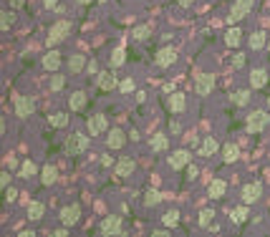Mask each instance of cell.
Instances as JSON below:
<instances>
[{
    "mask_svg": "<svg viewBox=\"0 0 270 237\" xmlns=\"http://www.w3.org/2000/svg\"><path fill=\"white\" fill-rule=\"evenodd\" d=\"M270 124V114L258 109V111H250V116L245 118V129L248 134H260V131H265V126Z\"/></svg>",
    "mask_w": 270,
    "mask_h": 237,
    "instance_id": "1",
    "label": "cell"
},
{
    "mask_svg": "<svg viewBox=\"0 0 270 237\" xmlns=\"http://www.w3.org/2000/svg\"><path fill=\"white\" fill-rule=\"evenodd\" d=\"M68 33H71V23H68V20H56V23L51 25V31H48L46 46L56 48L58 43H63V40L68 38Z\"/></svg>",
    "mask_w": 270,
    "mask_h": 237,
    "instance_id": "2",
    "label": "cell"
},
{
    "mask_svg": "<svg viewBox=\"0 0 270 237\" xmlns=\"http://www.w3.org/2000/svg\"><path fill=\"white\" fill-rule=\"evenodd\" d=\"M86 149H88V137L81 134V131L71 134V137L66 139V144H63V152H66L68 157H79V154H83Z\"/></svg>",
    "mask_w": 270,
    "mask_h": 237,
    "instance_id": "3",
    "label": "cell"
},
{
    "mask_svg": "<svg viewBox=\"0 0 270 237\" xmlns=\"http://www.w3.org/2000/svg\"><path fill=\"white\" fill-rule=\"evenodd\" d=\"M252 5H255V0H235V3L230 5V16H228V25H235V23H240L248 13L252 10Z\"/></svg>",
    "mask_w": 270,
    "mask_h": 237,
    "instance_id": "4",
    "label": "cell"
},
{
    "mask_svg": "<svg viewBox=\"0 0 270 237\" xmlns=\"http://www.w3.org/2000/svg\"><path fill=\"white\" fill-rule=\"evenodd\" d=\"M88 134L91 137H101V134H106L109 131V118L104 116V114H94L91 118H88Z\"/></svg>",
    "mask_w": 270,
    "mask_h": 237,
    "instance_id": "5",
    "label": "cell"
},
{
    "mask_svg": "<svg viewBox=\"0 0 270 237\" xmlns=\"http://www.w3.org/2000/svg\"><path fill=\"white\" fill-rule=\"evenodd\" d=\"M99 232H101V235H124V230H122V217H119V215L104 217Z\"/></svg>",
    "mask_w": 270,
    "mask_h": 237,
    "instance_id": "6",
    "label": "cell"
},
{
    "mask_svg": "<svg viewBox=\"0 0 270 237\" xmlns=\"http://www.w3.org/2000/svg\"><path fill=\"white\" fill-rule=\"evenodd\" d=\"M154 63H157L159 68H169V66H174V63H177V51L169 48V46L159 48V51L154 53Z\"/></svg>",
    "mask_w": 270,
    "mask_h": 237,
    "instance_id": "7",
    "label": "cell"
},
{
    "mask_svg": "<svg viewBox=\"0 0 270 237\" xmlns=\"http://www.w3.org/2000/svg\"><path fill=\"white\" fill-rule=\"evenodd\" d=\"M240 197H243L245 204H255L260 197H263V184L260 182H250L243 187V192H240Z\"/></svg>",
    "mask_w": 270,
    "mask_h": 237,
    "instance_id": "8",
    "label": "cell"
},
{
    "mask_svg": "<svg viewBox=\"0 0 270 237\" xmlns=\"http://www.w3.org/2000/svg\"><path fill=\"white\" fill-rule=\"evenodd\" d=\"M126 144V131L122 126H114L106 131V146L109 149H122V146Z\"/></svg>",
    "mask_w": 270,
    "mask_h": 237,
    "instance_id": "9",
    "label": "cell"
},
{
    "mask_svg": "<svg viewBox=\"0 0 270 237\" xmlns=\"http://www.w3.org/2000/svg\"><path fill=\"white\" fill-rule=\"evenodd\" d=\"M96 88L99 91H114V88H119V81L111 71H99L96 73Z\"/></svg>",
    "mask_w": 270,
    "mask_h": 237,
    "instance_id": "10",
    "label": "cell"
},
{
    "mask_svg": "<svg viewBox=\"0 0 270 237\" xmlns=\"http://www.w3.org/2000/svg\"><path fill=\"white\" fill-rule=\"evenodd\" d=\"M167 164L172 167V169H187L189 167V152L187 149H174L172 154H169V159H167Z\"/></svg>",
    "mask_w": 270,
    "mask_h": 237,
    "instance_id": "11",
    "label": "cell"
},
{
    "mask_svg": "<svg viewBox=\"0 0 270 237\" xmlns=\"http://www.w3.org/2000/svg\"><path fill=\"white\" fill-rule=\"evenodd\" d=\"M212 88H215V76L212 73H200V76L194 79V91H197L200 96H207Z\"/></svg>",
    "mask_w": 270,
    "mask_h": 237,
    "instance_id": "12",
    "label": "cell"
},
{
    "mask_svg": "<svg viewBox=\"0 0 270 237\" xmlns=\"http://www.w3.org/2000/svg\"><path fill=\"white\" fill-rule=\"evenodd\" d=\"M33 111H36V101L31 96H18L16 99V114H18V118H28Z\"/></svg>",
    "mask_w": 270,
    "mask_h": 237,
    "instance_id": "13",
    "label": "cell"
},
{
    "mask_svg": "<svg viewBox=\"0 0 270 237\" xmlns=\"http://www.w3.org/2000/svg\"><path fill=\"white\" fill-rule=\"evenodd\" d=\"M185 109H187V96L179 94V91L169 94V99H167V111H169V114H182Z\"/></svg>",
    "mask_w": 270,
    "mask_h": 237,
    "instance_id": "14",
    "label": "cell"
},
{
    "mask_svg": "<svg viewBox=\"0 0 270 237\" xmlns=\"http://www.w3.org/2000/svg\"><path fill=\"white\" fill-rule=\"evenodd\" d=\"M79 219H81V207L79 204H68V207H63V210H61V222H63L66 227H73Z\"/></svg>",
    "mask_w": 270,
    "mask_h": 237,
    "instance_id": "15",
    "label": "cell"
},
{
    "mask_svg": "<svg viewBox=\"0 0 270 237\" xmlns=\"http://www.w3.org/2000/svg\"><path fill=\"white\" fill-rule=\"evenodd\" d=\"M41 66L46 68V71H51V73H56V71H58V66H61V53H58L56 48H51L46 56L41 58Z\"/></svg>",
    "mask_w": 270,
    "mask_h": 237,
    "instance_id": "16",
    "label": "cell"
},
{
    "mask_svg": "<svg viewBox=\"0 0 270 237\" xmlns=\"http://www.w3.org/2000/svg\"><path fill=\"white\" fill-rule=\"evenodd\" d=\"M268 86V71L263 66L250 71V88H265Z\"/></svg>",
    "mask_w": 270,
    "mask_h": 237,
    "instance_id": "17",
    "label": "cell"
},
{
    "mask_svg": "<svg viewBox=\"0 0 270 237\" xmlns=\"http://www.w3.org/2000/svg\"><path fill=\"white\" fill-rule=\"evenodd\" d=\"M86 103H88L86 91H73V94L68 96V109H71V111H76V114L86 109Z\"/></svg>",
    "mask_w": 270,
    "mask_h": 237,
    "instance_id": "18",
    "label": "cell"
},
{
    "mask_svg": "<svg viewBox=\"0 0 270 237\" xmlns=\"http://www.w3.org/2000/svg\"><path fill=\"white\" fill-rule=\"evenodd\" d=\"M240 40H243V31H240L237 25H230V28H228V33H225V46L237 48V46H240Z\"/></svg>",
    "mask_w": 270,
    "mask_h": 237,
    "instance_id": "19",
    "label": "cell"
},
{
    "mask_svg": "<svg viewBox=\"0 0 270 237\" xmlns=\"http://www.w3.org/2000/svg\"><path fill=\"white\" fill-rule=\"evenodd\" d=\"M134 167H137V164H134V159H129V157H122V159L114 164V169H116L119 177H129V174L134 172Z\"/></svg>",
    "mask_w": 270,
    "mask_h": 237,
    "instance_id": "20",
    "label": "cell"
},
{
    "mask_svg": "<svg viewBox=\"0 0 270 237\" xmlns=\"http://www.w3.org/2000/svg\"><path fill=\"white\" fill-rule=\"evenodd\" d=\"M237 159H240V146L237 144H225L222 146V161L225 164H232Z\"/></svg>",
    "mask_w": 270,
    "mask_h": 237,
    "instance_id": "21",
    "label": "cell"
},
{
    "mask_svg": "<svg viewBox=\"0 0 270 237\" xmlns=\"http://www.w3.org/2000/svg\"><path fill=\"white\" fill-rule=\"evenodd\" d=\"M230 103L232 106H248L250 103V88H240V91H235V94H230Z\"/></svg>",
    "mask_w": 270,
    "mask_h": 237,
    "instance_id": "22",
    "label": "cell"
},
{
    "mask_svg": "<svg viewBox=\"0 0 270 237\" xmlns=\"http://www.w3.org/2000/svg\"><path fill=\"white\" fill-rule=\"evenodd\" d=\"M217 152H220V144H217L212 137H207V139L200 141V154H202V157H212V154H217Z\"/></svg>",
    "mask_w": 270,
    "mask_h": 237,
    "instance_id": "23",
    "label": "cell"
},
{
    "mask_svg": "<svg viewBox=\"0 0 270 237\" xmlns=\"http://www.w3.org/2000/svg\"><path fill=\"white\" fill-rule=\"evenodd\" d=\"M86 58L81 56V53H73V56H68V73H81L83 68H86Z\"/></svg>",
    "mask_w": 270,
    "mask_h": 237,
    "instance_id": "24",
    "label": "cell"
},
{
    "mask_svg": "<svg viewBox=\"0 0 270 237\" xmlns=\"http://www.w3.org/2000/svg\"><path fill=\"white\" fill-rule=\"evenodd\" d=\"M56 179H58V169H56L53 164H46V167L41 169V182H43V187H51Z\"/></svg>",
    "mask_w": 270,
    "mask_h": 237,
    "instance_id": "25",
    "label": "cell"
},
{
    "mask_svg": "<svg viewBox=\"0 0 270 237\" xmlns=\"http://www.w3.org/2000/svg\"><path fill=\"white\" fill-rule=\"evenodd\" d=\"M149 146H152V152H164L169 146V137L159 131V134H154L152 139H149Z\"/></svg>",
    "mask_w": 270,
    "mask_h": 237,
    "instance_id": "26",
    "label": "cell"
},
{
    "mask_svg": "<svg viewBox=\"0 0 270 237\" xmlns=\"http://www.w3.org/2000/svg\"><path fill=\"white\" fill-rule=\"evenodd\" d=\"M225 192H228V184H225L222 179H215L212 184L207 187V195H209V199H220V197H225Z\"/></svg>",
    "mask_w": 270,
    "mask_h": 237,
    "instance_id": "27",
    "label": "cell"
},
{
    "mask_svg": "<svg viewBox=\"0 0 270 237\" xmlns=\"http://www.w3.org/2000/svg\"><path fill=\"white\" fill-rule=\"evenodd\" d=\"M265 46H268V38H265V33H263V31L250 33V51H263Z\"/></svg>",
    "mask_w": 270,
    "mask_h": 237,
    "instance_id": "28",
    "label": "cell"
},
{
    "mask_svg": "<svg viewBox=\"0 0 270 237\" xmlns=\"http://www.w3.org/2000/svg\"><path fill=\"white\" fill-rule=\"evenodd\" d=\"M43 215H46L43 202H31V204H28V219H31V222H38Z\"/></svg>",
    "mask_w": 270,
    "mask_h": 237,
    "instance_id": "29",
    "label": "cell"
},
{
    "mask_svg": "<svg viewBox=\"0 0 270 237\" xmlns=\"http://www.w3.org/2000/svg\"><path fill=\"white\" fill-rule=\"evenodd\" d=\"M248 215H250V207L243 202V207H235V210L230 212V219L235 222V225H243V222L248 219Z\"/></svg>",
    "mask_w": 270,
    "mask_h": 237,
    "instance_id": "30",
    "label": "cell"
},
{
    "mask_svg": "<svg viewBox=\"0 0 270 237\" xmlns=\"http://www.w3.org/2000/svg\"><path fill=\"white\" fill-rule=\"evenodd\" d=\"M177 222H179V210L177 207H172V210H167L162 215V225L164 227H177Z\"/></svg>",
    "mask_w": 270,
    "mask_h": 237,
    "instance_id": "31",
    "label": "cell"
},
{
    "mask_svg": "<svg viewBox=\"0 0 270 237\" xmlns=\"http://www.w3.org/2000/svg\"><path fill=\"white\" fill-rule=\"evenodd\" d=\"M48 124H51L53 129H63V126H68V114H63V111L51 114V116H48Z\"/></svg>",
    "mask_w": 270,
    "mask_h": 237,
    "instance_id": "32",
    "label": "cell"
},
{
    "mask_svg": "<svg viewBox=\"0 0 270 237\" xmlns=\"http://www.w3.org/2000/svg\"><path fill=\"white\" fill-rule=\"evenodd\" d=\"M124 61H126V51H124L122 46H116V48L111 51V66L119 68V66H124Z\"/></svg>",
    "mask_w": 270,
    "mask_h": 237,
    "instance_id": "33",
    "label": "cell"
},
{
    "mask_svg": "<svg viewBox=\"0 0 270 237\" xmlns=\"http://www.w3.org/2000/svg\"><path fill=\"white\" fill-rule=\"evenodd\" d=\"M36 172H38V167L33 164V161H31V159H25V161H23V164H21V169H18V174L23 177V179H28V177H33Z\"/></svg>",
    "mask_w": 270,
    "mask_h": 237,
    "instance_id": "34",
    "label": "cell"
},
{
    "mask_svg": "<svg viewBox=\"0 0 270 237\" xmlns=\"http://www.w3.org/2000/svg\"><path fill=\"white\" fill-rule=\"evenodd\" d=\"M162 202V195H159V192L157 189H146V195H144V204L146 207H157Z\"/></svg>",
    "mask_w": 270,
    "mask_h": 237,
    "instance_id": "35",
    "label": "cell"
},
{
    "mask_svg": "<svg viewBox=\"0 0 270 237\" xmlns=\"http://www.w3.org/2000/svg\"><path fill=\"white\" fill-rule=\"evenodd\" d=\"M51 91L53 94H58V91H63V86H66V76H63V73H56V76L51 79Z\"/></svg>",
    "mask_w": 270,
    "mask_h": 237,
    "instance_id": "36",
    "label": "cell"
},
{
    "mask_svg": "<svg viewBox=\"0 0 270 237\" xmlns=\"http://www.w3.org/2000/svg\"><path fill=\"white\" fill-rule=\"evenodd\" d=\"M149 33H152V28H149V25H137V28L131 31V38H134V40H146Z\"/></svg>",
    "mask_w": 270,
    "mask_h": 237,
    "instance_id": "37",
    "label": "cell"
},
{
    "mask_svg": "<svg viewBox=\"0 0 270 237\" xmlns=\"http://www.w3.org/2000/svg\"><path fill=\"white\" fill-rule=\"evenodd\" d=\"M13 23H16V16H13V13H8V10L0 13V31H8V28H13Z\"/></svg>",
    "mask_w": 270,
    "mask_h": 237,
    "instance_id": "38",
    "label": "cell"
},
{
    "mask_svg": "<svg viewBox=\"0 0 270 237\" xmlns=\"http://www.w3.org/2000/svg\"><path fill=\"white\" fill-rule=\"evenodd\" d=\"M212 217H215V212L209 210V207H207V210H202V212H200V227H202V230H209V222H212Z\"/></svg>",
    "mask_w": 270,
    "mask_h": 237,
    "instance_id": "39",
    "label": "cell"
},
{
    "mask_svg": "<svg viewBox=\"0 0 270 237\" xmlns=\"http://www.w3.org/2000/svg\"><path fill=\"white\" fill-rule=\"evenodd\" d=\"M134 88H137L134 79H124V81H119V91H122V94H131Z\"/></svg>",
    "mask_w": 270,
    "mask_h": 237,
    "instance_id": "40",
    "label": "cell"
},
{
    "mask_svg": "<svg viewBox=\"0 0 270 237\" xmlns=\"http://www.w3.org/2000/svg\"><path fill=\"white\" fill-rule=\"evenodd\" d=\"M230 66H232V68H243V66H245V53H235L232 61H230Z\"/></svg>",
    "mask_w": 270,
    "mask_h": 237,
    "instance_id": "41",
    "label": "cell"
},
{
    "mask_svg": "<svg viewBox=\"0 0 270 237\" xmlns=\"http://www.w3.org/2000/svg\"><path fill=\"white\" fill-rule=\"evenodd\" d=\"M18 199V189L16 187H8L5 189V202H16Z\"/></svg>",
    "mask_w": 270,
    "mask_h": 237,
    "instance_id": "42",
    "label": "cell"
},
{
    "mask_svg": "<svg viewBox=\"0 0 270 237\" xmlns=\"http://www.w3.org/2000/svg\"><path fill=\"white\" fill-rule=\"evenodd\" d=\"M0 187H3V189H8L10 187V172H0Z\"/></svg>",
    "mask_w": 270,
    "mask_h": 237,
    "instance_id": "43",
    "label": "cell"
},
{
    "mask_svg": "<svg viewBox=\"0 0 270 237\" xmlns=\"http://www.w3.org/2000/svg\"><path fill=\"white\" fill-rule=\"evenodd\" d=\"M169 134H172V137L182 134V124H179V121H169Z\"/></svg>",
    "mask_w": 270,
    "mask_h": 237,
    "instance_id": "44",
    "label": "cell"
},
{
    "mask_svg": "<svg viewBox=\"0 0 270 237\" xmlns=\"http://www.w3.org/2000/svg\"><path fill=\"white\" fill-rule=\"evenodd\" d=\"M197 174H200V169L194 167V164H189V167H187V179H197Z\"/></svg>",
    "mask_w": 270,
    "mask_h": 237,
    "instance_id": "45",
    "label": "cell"
},
{
    "mask_svg": "<svg viewBox=\"0 0 270 237\" xmlns=\"http://www.w3.org/2000/svg\"><path fill=\"white\" fill-rule=\"evenodd\" d=\"M23 3H25V0H8V5H10L13 10H21V8H23Z\"/></svg>",
    "mask_w": 270,
    "mask_h": 237,
    "instance_id": "46",
    "label": "cell"
},
{
    "mask_svg": "<svg viewBox=\"0 0 270 237\" xmlns=\"http://www.w3.org/2000/svg\"><path fill=\"white\" fill-rule=\"evenodd\" d=\"M101 167H114V159H111L109 154H104V157H101Z\"/></svg>",
    "mask_w": 270,
    "mask_h": 237,
    "instance_id": "47",
    "label": "cell"
},
{
    "mask_svg": "<svg viewBox=\"0 0 270 237\" xmlns=\"http://www.w3.org/2000/svg\"><path fill=\"white\" fill-rule=\"evenodd\" d=\"M86 71H88V73H99V63H96V61H88V63H86Z\"/></svg>",
    "mask_w": 270,
    "mask_h": 237,
    "instance_id": "48",
    "label": "cell"
},
{
    "mask_svg": "<svg viewBox=\"0 0 270 237\" xmlns=\"http://www.w3.org/2000/svg\"><path fill=\"white\" fill-rule=\"evenodd\" d=\"M58 3H61V0H43V5H46V8H56Z\"/></svg>",
    "mask_w": 270,
    "mask_h": 237,
    "instance_id": "49",
    "label": "cell"
},
{
    "mask_svg": "<svg viewBox=\"0 0 270 237\" xmlns=\"http://www.w3.org/2000/svg\"><path fill=\"white\" fill-rule=\"evenodd\" d=\"M53 235H56V237H63V235H68V230H66V225H63V227H61V230H56V232H53Z\"/></svg>",
    "mask_w": 270,
    "mask_h": 237,
    "instance_id": "50",
    "label": "cell"
},
{
    "mask_svg": "<svg viewBox=\"0 0 270 237\" xmlns=\"http://www.w3.org/2000/svg\"><path fill=\"white\" fill-rule=\"evenodd\" d=\"M177 3H179V5H182V8H189V5L194 3V0H177Z\"/></svg>",
    "mask_w": 270,
    "mask_h": 237,
    "instance_id": "51",
    "label": "cell"
},
{
    "mask_svg": "<svg viewBox=\"0 0 270 237\" xmlns=\"http://www.w3.org/2000/svg\"><path fill=\"white\" fill-rule=\"evenodd\" d=\"M152 235H154V237H164V235H169V232H167V230H157V232H152Z\"/></svg>",
    "mask_w": 270,
    "mask_h": 237,
    "instance_id": "52",
    "label": "cell"
},
{
    "mask_svg": "<svg viewBox=\"0 0 270 237\" xmlns=\"http://www.w3.org/2000/svg\"><path fill=\"white\" fill-rule=\"evenodd\" d=\"M79 5H88V3H94V0H76Z\"/></svg>",
    "mask_w": 270,
    "mask_h": 237,
    "instance_id": "53",
    "label": "cell"
},
{
    "mask_svg": "<svg viewBox=\"0 0 270 237\" xmlns=\"http://www.w3.org/2000/svg\"><path fill=\"white\" fill-rule=\"evenodd\" d=\"M268 109H270V99H268Z\"/></svg>",
    "mask_w": 270,
    "mask_h": 237,
    "instance_id": "54",
    "label": "cell"
},
{
    "mask_svg": "<svg viewBox=\"0 0 270 237\" xmlns=\"http://www.w3.org/2000/svg\"><path fill=\"white\" fill-rule=\"evenodd\" d=\"M268 51H270V43H268Z\"/></svg>",
    "mask_w": 270,
    "mask_h": 237,
    "instance_id": "55",
    "label": "cell"
}]
</instances>
